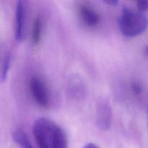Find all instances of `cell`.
Here are the masks:
<instances>
[{"label": "cell", "mask_w": 148, "mask_h": 148, "mask_svg": "<svg viewBox=\"0 0 148 148\" xmlns=\"http://www.w3.org/2000/svg\"><path fill=\"white\" fill-rule=\"evenodd\" d=\"M33 134L39 148H67L64 130L49 118L40 117L35 121Z\"/></svg>", "instance_id": "obj_1"}, {"label": "cell", "mask_w": 148, "mask_h": 148, "mask_svg": "<svg viewBox=\"0 0 148 148\" xmlns=\"http://www.w3.org/2000/svg\"><path fill=\"white\" fill-rule=\"evenodd\" d=\"M119 25L124 36L135 37L145 31L148 26V19L143 12L124 7L119 20Z\"/></svg>", "instance_id": "obj_2"}, {"label": "cell", "mask_w": 148, "mask_h": 148, "mask_svg": "<svg viewBox=\"0 0 148 148\" xmlns=\"http://www.w3.org/2000/svg\"><path fill=\"white\" fill-rule=\"evenodd\" d=\"M30 88L36 103L43 108H47L50 103V96L43 81L38 77H33L30 81Z\"/></svg>", "instance_id": "obj_3"}, {"label": "cell", "mask_w": 148, "mask_h": 148, "mask_svg": "<svg viewBox=\"0 0 148 148\" xmlns=\"http://www.w3.org/2000/svg\"><path fill=\"white\" fill-rule=\"evenodd\" d=\"M112 108L106 100H101L97 104L96 125L100 130H108L112 123Z\"/></svg>", "instance_id": "obj_4"}, {"label": "cell", "mask_w": 148, "mask_h": 148, "mask_svg": "<svg viewBox=\"0 0 148 148\" xmlns=\"http://www.w3.org/2000/svg\"><path fill=\"white\" fill-rule=\"evenodd\" d=\"M26 6L25 1H18L15 8V27L14 35L17 41H22L25 38Z\"/></svg>", "instance_id": "obj_5"}, {"label": "cell", "mask_w": 148, "mask_h": 148, "mask_svg": "<svg viewBox=\"0 0 148 148\" xmlns=\"http://www.w3.org/2000/svg\"><path fill=\"white\" fill-rule=\"evenodd\" d=\"M79 12L85 24L90 27L98 25L101 22V16L96 11L87 5H79Z\"/></svg>", "instance_id": "obj_6"}, {"label": "cell", "mask_w": 148, "mask_h": 148, "mask_svg": "<svg viewBox=\"0 0 148 148\" xmlns=\"http://www.w3.org/2000/svg\"><path fill=\"white\" fill-rule=\"evenodd\" d=\"M69 91L73 98L76 99H81L85 95V85L81 79L78 77H73L69 80Z\"/></svg>", "instance_id": "obj_7"}, {"label": "cell", "mask_w": 148, "mask_h": 148, "mask_svg": "<svg viewBox=\"0 0 148 148\" xmlns=\"http://www.w3.org/2000/svg\"><path fill=\"white\" fill-rule=\"evenodd\" d=\"M12 137L14 141L21 148H33L27 136L21 130L14 132Z\"/></svg>", "instance_id": "obj_8"}, {"label": "cell", "mask_w": 148, "mask_h": 148, "mask_svg": "<svg viewBox=\"0 0 148 148\" xmlns=\"http://www.w3.org/2000/svg\"><path fill=\"white\" fill-rule=\"evenodd\" d=\"M42 31V21L40 16H38L33 23L32 29V40L34 44L37 45L40 42Z\"/></svg>", "instance_id": "obj_9"}, {"label": "cell", "mask_w": 148, "mask_h": 148, "mask_svg": "<svg viewBox=\"0 0 148 148\" xmlns=\"http://www.w3.org/2000/svg\"><path fill=\"white\" fill-rule=\"evenodd\" d=\"M12 57L10 54H7L4 59V63H3L2 69H1V80L4 81L7 78V75H8L9 69H10V64H11Z\"/></svg>", "instance_id": "obj_10"}, {"label": "cell", "mask_w": 148, "mask_h": 148, "mask_svg": "<svg viewBox=\"0 0 148 148\" xmlns=\"http://www.w3.org/2000/svg\"><path fill=\"white\" fill-rule=\"evenodd\" d=\"M137 9L139 12H145L148 10V0H140L137 1Z\"/></svg>", "instance_id": "obj_11"}, {"label": "cell", "mask_w": 148, "mask_h": 148, "mask_svg": "<svg viewBox=\"0 0 148 148\" xmlns=\"http://www.w3.org/2000/svg\"><path fill=\"white\" fill-rule=\"evenodd\" d=\"M132 89H133V91H134L135 93H137V94L140 93V92H141V91H142L141 87H140V85L137 83H133Z\"/></svg>", "instance_id": "obj_12"}, {"label": "cell", "mask_w": 148, "mask_h": 148, "mask_svg": "<svg viewBox=\"0 0 148 148\" xmlns=\"http://www.w3.org/2000/svg\"><path fill=\"white\" fill-rule=\"evenodd\" d=\"M83 148H100L98 145H96L95 144H93V143H88L86 145H85Z\"/></svg>", "instance_id": "obj_13"}, {"label": "cell", "mask_w": 148, "mask_h": 148, "mask_svg": "<svg viewBox=\"0 0 148 148\" xmlns=\"http://www.w3.org/2000/svg\"><path fill=\"white\" fill-rule=\"evenodd\" d=\"M105 3H106V4H108V5L116 6L117 4H118V1H116V0H111V1H106Z\"/></svg>", "instance_id": "obj_14"}, {"label": "cell", "mask_w": 148, "mask_h": 148, "mask_svg": "<svg viewBox=\"0 0 148 148\" xmlns=\"http://www.w3.org/2000/svg\"><path fill=\"white\" fill-rule=\"evenodd\" d=\"M147 119H148V106H147Z\"/></svg>", "instance_id": "obj_15"}]
</instances>
